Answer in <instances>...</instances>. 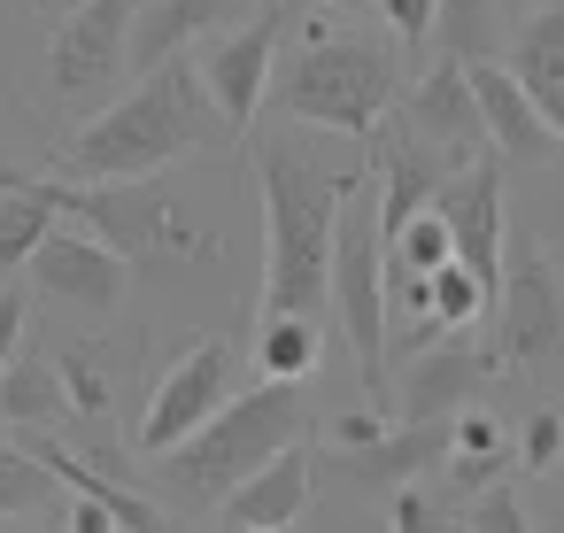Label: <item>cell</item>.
Masks as SVG:
<instances>
[{
	"label": "cell",
	"instance_id": "6da1fadb",
	"mask_svg": "<svg viewBox=\"0 0 564 533\" xmlns=\"http://www.w3.org/2000/svg\"><path fill=\"white\" fill-rule=\"evenodd\" d=\"M371 163H317L294 132L256 148V209H263V317H317L333 302V240L348 194Z\"/></svg>",
	"mask_w": 564,
	"mask_h": 533
},
{
	"label": "cell",
	"instance_id": "7a4b0ae2",
	"mask_svg": "<svg viewBox=\"0 0 564 533\" xmlns=\"http://www.w3.org/2000/svg\"><path fill=\"white\" fill-rule=\"evenodd\" d=\"M232 140L209 86H202V63L178 55L163 70H148L124 101H109L101 117H86L70 140H63V178L70 186H124V178H163L171 163L202 155Z\"/></svg>",
	"mask_w": 564,
	"mask_h": 533
},
{
	"label": "cell",
	"instance_id": "3957f363",
	"mask_svg": "<svg viewBox=\"0 0 564 533\" xmlns=\"http://www.w3.org/2000/svg\"><path fill=\"white\" fill-rule=\"evenodd\" d=\"M402 47L394 40H371V32H348L333 17H310L302 47L279 63L271 78V109L294 124V132H340V140H379V124L402 109Z\"/></svg>",
	"mask_w": 564,
	"mask_h": 533
},
{
	"label": "cell",
	"instance_id": "277c9868",
	"mask_svg": "<svg viewBox=\"0 0 564 533\" xmlns=\"http://www.w3.org/2000/svg\"><path fill=\"white\" fill-rule=\"evenodd\" d=\"M310 433V387L286 379H256L248 394H232L202 433H186L178 448L148 456V487L163 510H217L240 479H256L271 456L302 448Z\"/></svg>",
	"mask_w": 564,
	"mask_h": 533
},
{
	"label": "cell",
	"instance_id": "5b68a950",
	"mask_svg": "<svg viewBox=\"0 0 564 533\" xmlns=\"http://www.w3.org/2000/svg\"><path fill=\"white\" fill-rule=\"evenodd\" d=\"M63 217H78L94 240H109L148 279L232 271V232L209 225L194 202H178V186H163V178H124V186H70L63 178Z\"/></svg>",
	"mask_w": 564,
	"mask_h": 533
},
{
	"label": "cell",
	"instance_id": "8992f818",
	"mask_svg": "<svg viewBox=\"0 0 564 533\" xmlns=\"http://www.w3.org/2000/svg\"><path fill=\"white\" fill-rule=\"evenodd\" d=\"M333 317H340V333H348V348H356V379L371 387V410H387V356H394V340H387V232H379V186L364 178L356 194H348V209H340V240H333Z\"/></svg>",
	"mask_w": 564,
	"mask_h": 533
},
{
	"label": "cell",
	"instance_id": "52a82bcc",
	"mask_svg": "<svg viewBox=\"0 0 564 533\" xmlns=\"http://www.w3.org/2000/svg\"><path fill=\"white\" fill-rule=\"evenodd\" d=\"M132 17H140V0H78V9H63V24L47 40L55 101H101L132 70Z\"/></svg>",
	"mask_w": 564,
	"mask_h": 533
},
{
	"label": "cell",
	"instance_id": "ba28073f",
	"mask_svg": "<svg viewBox=\"0 0 564 533\" xmlns=\"http://www.w3.org/2000/svg\"><path fill=\"white\" fill-rule=\"evenodd\" d=\"M495 325H502V363L518 371H556L564 363V271L541 248H518L495 294Z\"/></svg>",
	"mask_w": 564,
	"mask_h": 533
},
{
	"label": "cell",
	"instance_id": "9c48e42d",
	"mask_svg": "<svg viewBox=\"0 0 564 533\" xmlns=\"http://www.w3.org/2000/svg\"><path fill=\"white\" fill-rule=\"evenodd\" d=\"M279 40H286V9H263L256 24H232L225 40H209L194 63H202V86L225 117L232 140H248V124L271 109V78H279Z\"/></svg>",
	"mask_w": 564,
	"mask_h": 533
},
{
	"label": "cell",
	"instance_id": "30bf717a",
	"mask_svg": "<svg viewBox=\"0 0 564 533\" xmlns=\"http://www.w3.org/2000/svg\"><path fill=\"white\" fill-rule=\"evenodd\" d=\"M225 402H232V348H225V340H194V348L155 379V394H148L140 425H132V448H140V456H163V448H178L186 433H202Z\"/></svg>",
	"mask_w": 564,
	"mask_h": 533
},
{
	"label": "cell",
	"instance_id": "8fae6325",
	"mask_svg": "<svg viewBox=\"0 0 564 533\" xmlns=\"http://www.w3.org/2000/svg\"><path fill=\"white\" fill-rule=\"evenodd\" d=\"M495 371H502L495 348H471L464 333H448V340H433V348H417L402 363L394 410H402V425H448V417L479 410V394L495 387Z\"/></svg>",
	"mask_w": 564,
	"mask_h": 533
},
{
	"label": "cell",
	"instance_id": "7c38bea8",
	"mask_svg": "<svg viewBox=\"0 0 564 533\" xmlns=\"http://www.w3.org/2000/svg\"><path fill=\"white\" fill-rule=\"evenodd\" d=\"M24 271H32V286H40L47 302L86 309V317H117L124 294H132V279H140V271H132L109 240H94L86 225H55V240H47Z\"/></svg>",
	"mask_w": 564,
	"mask_h": 533
},
{
	"label": "cell",
	"instance_id": "4fadbf2b",
	"mask_svg": "<svg viewBox=\"0 0 564 533\" xmlns=\"http://www.w3.org/2000/svg\"><path fill=\"white\" fill-rule=\"evenodd\" d=\"M441 225L456 232V263L479 271L495 294H502V271H510V225H502V155H471L464 171L441 178Z\"/></svg>",
	"mask_w": 564,
	"mask_h": 533
},
{
	"label": "cell",
	"instance_id": "5bb4252c",
	"mask_svg": "<svg viewBox=\"0 0 564 533\" xmlns=\"http://www.w3.org/2000/svg\"><path fill=\"white\" fill-rule=\"evenodd\" d=\"M402 132H417L425 148H441L448 163H471V155H495L487 148V117H479V94H471V70L433 55L410 86H402Z\"/></svg>",
	"mask_w": 564,
	"mask_h": 533
},
{
	"label": "cell",
	"instance_id": "9a60e30c",
	"mask_svg": "<svg viewBox=\"0 0 564 533\" xmlns=\"http://www.w3.org/2000/svg\"><path fill=\"white\" fill-rule=\"evenodd\" d=\"M471 94H479V117H487V148L502 163H556L564 140L549 132V117L533 109V94L518 86L510 63H471Z\"/></svg>",
	"mask_w": 564,
	"mask_h": 533
},
{
	"label": "cell",
	"instance_id": "2e32d148",
	"mask_svg": "<svg viewBox=\"0 0 564 533\" xmlns=\"http://www.w3.org/2000/svg\"><path fill=\"white\" fill-rule=\"evenodd\" d=\"M310 502H317V464H310L302 448H286V456H271L256 479H240V487L217 502V518H225V533H294Z\"/></svg>",
	"mask_w": 564,
	"mask_h": 533
},
{
	"label": "cell",
	"instance_id": "e0dca14e",
	"mask_svg": "<svg viewBox=\"0 0 564 533\" xmlns=\"http://www.w3.org/2000/svg\"><path fill=\"white\" fill-rule=\"evenodd\" d=\"M248 17V0H140L132 17V70H163L178 63L194 40H225L232 24Z\"/></svg>",
	"mask_w": 564,
	"mask_h": 533
},
{
	"label": "cell",
	"instance_id": "ac0fdd59",
	"mask_svg": "<svg viewBox=\"0 0 564 533\" xmlns=\"http://www.w3.org/2000/svg\"><path fill=\"white\" fill-rule=\"evenodd\" d=\"M510 70H518V86L533 94V109L549 117V132L564 140V0H541V9H525L518 17V32H510V55H502Z\"/></svg>",
	"mask_w": 564,
	"mask_h": 533
},
{
	"label": "cell",
	"instance_id": "d6986e66",
	"mask_svg": "<svg viewBox=\"0 0 564 533\" xmlns=\"http://www.w3.org/2000/svg\"><path fill=\"white\" fill-rule=\"evenodd\" d=\"M448 464V425H394L387 440H371V448H356V456H340L333 471H348L356 487H417L425 471H441Z\"/></svg>",
	"mask_w": 564,
	"mask_h": 533
},
{
	"label": "cell",
	"instance_id": "ffe728a7",
	"mask_svg": "<svg viewBox=\"0 0 564 533\" xmlns=\"http://www.w3.org/2000/svg\"><path fill=\"white\" fill-rule=\"evenodd\" d=\"M70 417V394H63V363L55 356H17L0 371V425L9 433H55Z\"/></svg>",
	"mask_w": 564,
	"mask_h": 533
},
{
	"label": "cell",
	"instance_id": "44dd1931",
	"mask_svg": "<svg viewBox=\"0 0 564 533\" xmlns=\"http://www.w3.org/2000/svg\"><path fill=\"white\" fill-rule=\"evenodd\" d=\"M510 17H502V0H441V17H433V47L448 63H502L510 55Z\"/></svg>",
	"mask_w": 564,
	"mask_h": 533
},
{
	"label": "cell",
	"instance_id": "7402d4cb",
	"mask_svg": "<svg viewBox=\"0 0 564 533\" xmlns=\"http://www.w3.org/2000/svg\"><path fill=\"white\" fill-rule=\"evenodd\" d=\"M55 225H63V178H47V186H32V194H9V202H0V279L24 271V263L55 240Z\"/></svg>",
	"mask_w": 564,
	"mask_h": 533
},
{
	"label": "cell",
	"instance_id": "603a6c76",
	"mask_svg": "<svg viewBox=\"0 0 564 533\" xmlns=\"http://www.w3.org/2000/svg\"><path fill=\"white\" fill-rule=\"evenodd\" d=\"M256 363H263V379L310 387L317 363H325V333H317V317H263V325H256Z\"/></svg>",
	"mask_w": 564,
	"mask_h": 533
},
{
	"label": "cell",
	"instance_id": "cb8c5ba5",
	"mask_svg": "<svg viewBox=\"0 0 564 533\" xmlns=\"http://www.w3.org/2000/svg\"><path fill=\"white\" fill-rule=\"evenodd\" d=\"M387 263H394V271H410V279L448 271V263H456V232L441 225V209H425L417 225H402V232L387 240Z\"/></svg>",
	"mask_w": 564,
	"mask_h": 533
},
{
	"label": "cell",
	"instance_id": "d4e9b609",
	"mask_svg": "<svg viewBox=\"0 0 564 533\" xmlns=\"http://www.w3.org/2000/svg\"><path fill=\"white\" fill-rule=\"evenodd\" d=\"M487 309H495V286H487L479 271H464V263L433 271V325H441V333H471Z\"/></svg>",
	"mask_w": 564,
	"mask_h": 533
},
{
	"label": "cell",
	"instance_id": "484cf974",
	"mask_svg": "<svg viewBox=\"0 0 564 533\" xmlns=\"http://www.w3.org/2000/svg\"><path fill=\"white\" fill-rule=\"evenodd\" d=\"M55 363H63V394H70V417L101 425V417H109V402H117V394H109V371H101V348H94V340H70V348H63Z\"/></svg>",
	"mask_w": 564,
	"mask_h": 533
},
{
	"label": "cell",
	"instance_id": "4316f807",
	"mask_svg": "<svg viewBox=\"0 0 564 533\" xmlns=\"http://www.w3.org/2000/svg\"><path fill=\"white\" fill-rule=\"evenodd\" d=\"M47 487H55V471H40L17 440H0V518H17V510L47 502Z\"/></svg>",
	"mask_w": 564,
	"mask_h": 533
},
{
	"label": "cell",
	"instance_id": "83f0119b",
	"mask_svg": "<svg viewBox=\"0 0 564 533\" xmlns=\"http://www.w3.org/2000/svg\"><path fill=\"white\" fill-rule=\"evenodd\" d=\"M518 456H525V471H541V479H556V471H564V410H556V402H541V410L525 417Z\"/></svg>",
	"mask_w": 564,
	"mask_h": 533
},
{
	"label": "cell",
	"instance_id": "f1b7e54d",
	"mask_svg": "<svg viewBox=\"0 0 564 533\" xmlns=\"http://www.w3.org/2000/svg\"><path fill=\"white\" fill-rule=\"evenodd\" d=\"M387 525L394 533H448V494L441 487H394V502H387Z\"/></svg>",
	"mask_w": 564,
	"mask_h": 533
},
{
	"label": "cell",
	"instance_id": "f546056e",
	"mask_svg": "<svg viewBox=\"0 0 564 533\" xmlns=\"http://www.w3.org/2000/svg\"><path fill=\"white\" fill-rule=\"evenodd\" d=\"M456 533H533V518H525V502H518L510 487H495V494H479V502H464V518H456Z\"/></svg>",
	"mask_w": 564,
	"mask_h": 533
},
{
	"label": "cell",
	"instance_id": "4dcf8cb0",
	"mask_svg": "<svg viewBox=\"0 0 564 533\" xmlns=\"http://www.w3.org/2000/svg\"><path fill=\"white\" fill-rule=\"evenodd\" d=\"M379 17H387V32H394V47H402V55H425V47H433V17H441V0H379Z\"/></svg>",
	"mask_w": 564,
	"mask_h": 533
},
{
	"label": "cell",
	"instance_id": "1f68e13d",
	"mask_svg": "<svg viewBox=\"0 0 564 533\" xmlns=\"http://www.w3.org/2000/svg\"><path fill=\"white\" fill-rule=\"evenodd\" d=\"M495 471H502V456H456V448H448V464H441V479H433V487H441V494H456V502H479V494H495V487H502Z\"/></svg>",
	"mask_w": 564,
	"mask_h": 533
},
{
	"label": "cell",
	"instance_id": "d6a6232c",
	"mask_svg": "<svg viewBox=\"0 0 564 533\" xmlns=\"http://www.w3.org/2000/svg\"><path fill=\"white\" fill-rule=\"evenodd\" d=\"M325 433H333V448H340V456H356V448H371V440H387V433H394V417L364 402V410H340V417H333Z\"/></svg>",
	"mask_w": 564,
	"mask_h": 533
},
{
	"label": "cell",
	"instance_id": "836d02e7",
	"mask_svg": "<svg viewBox=\"0 0 564 533\" xmlns=\"http://www.w3.org/2000/svg\"><path fill=\"white\" fill-rule=\"evenodd\" d=\"M24 325H32V294L17 279H0V371L24 356Z\"/></svg>",
	"mask_w": 564,
	"mask_h": 533
},
{
	"label": "cell",
	"instance_id": "e575fe53",
	"mask_svg": "<svg viewBox=\"0 0 564 533\" xmlns=\"http://www.w3.org/2000/svg\"><path fill=\"white\" fill-rule=\"evenodd\" d=\"M448 448L456 456H502V425L487 410H464V417H448Z\"/></svg>",
	"mask_w": 564,
	"mask_h": 533
},
{
	"label": "cell",
	"instance_id": "d590c367",
	"mask_svg": "<svg viewBox=\"0 0 564 533\" xmlns=\"http://www.w3.org/2000/svg\"><path fill=\"white\" fill-rule=\"evenodd\" d=\"M63 533H124V525H117L101 502H86V494H78V502H70V518H63Z\"/></svg>",
	"mask_w": 564,
	"mask_h": 533
},
{
	"label": "cell",
	"instance_id": "8d00e7d4",
	"mask_svg": "<svg viewBox=\"0 0 564 533\" xmlns=\"http://www.w3.org/2000/svg\"><path fill=\"white\" fill-rule=\"evenodd\" d=\"M32 186H47V171L17 163V155H0V202H9V194H32Z\"/></svg>",
	"mask_w": 564,
	"mask_h": 533
},
{
	"label": "cell",
	"instance_id": "74e56055",
	"mask_svg": "<svg viewBox=\"0 0 564 533\" xmlns=\"http://www.w3.org/2000/svg\"><path fill=\"white\" fill-rule=\"evenodd\" d=\"M317 17H364V9H379V0H310Z\"/></svg>",
	"mask_w": 564,
	"mask_h": 533
},
{
	"label": "cell",
	"instance_id": "f35d334b",
	"mask_svg": "<svg viewBox=\"0 0 564 533\" xmlns=\"http://www.w3.org/2000/svg\"><path fill=\"white\" fill-rule=\"evenodd\" d=\"M17 9H63V0H17ZM70 9H78V0H70Z\"/></svg>",
	"mask_w": 564,
	"mask_h": 533
},
{
	"label": "cell",
	"instance_id": "ab89813d",
	"mask_svg": "<svg viewBox=\"0 0 564 533\" xmlns=\"http://www.w3.org/2000/svg\"><path fill=\"white\" fill-rule=\"evenodd\" d=\"M0 533H24V525H17V518H0Z\"/></svg>",
	"mask_w": 564,
	"mask_h": 533
}]
</instances>
